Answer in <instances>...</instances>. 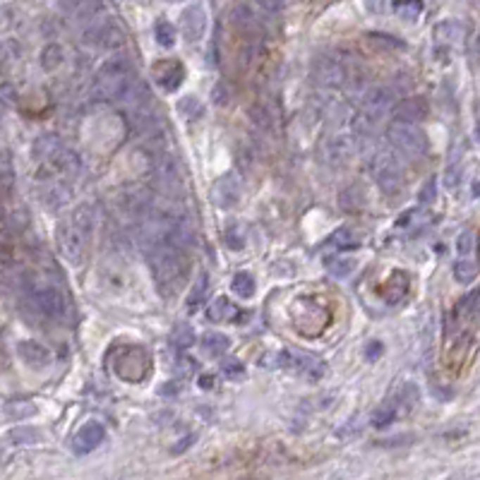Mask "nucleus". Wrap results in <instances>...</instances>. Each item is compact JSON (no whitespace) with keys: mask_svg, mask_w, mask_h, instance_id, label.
<instances>
[{"mask_svg":"<svg viewBox=\"0 0 480 480\" xmlns=\"http://www.w3.org/2000/svg\"><path fill=\"white\" fill-rule=\"evenodd\" d=\"M147 257L159 293L163 298H171L185 284V277L190 272V260L185 255V248L183 245L163 243L147 250Z\"/></svg>","mask_w":480,"mask_h":480,"instance_id":"obj_1","label":"nucleus"},{"mask_svg":"<svg viewBox=\"0 0 480 480\" xmlns=\"http://www.w3.org/2000/svg\"><path fill=\"white\" fill-rule=\"evenodd\" d=\"M134 82H132V65L125 56L108 58L96 72L94 82V96L99 101H127Z\"/></svg>","mask_w":480,"mask_h":480,"instance_id":"obj_2","label":"nucleus"},{"mask_svg":"<svg viewBox=\"0 0 480 480\" xmlns=\"http://www.w3.org/2000/svg\"><path fill=\"white\" fill-rule=\"evenodd\" d=\"M387 139L391 147L406 159H420L427 151V134L418 125L391 120L387 127Z\"/></svg>","mask_w":480,"mask_h":480,"instance_id":"obj_3","label":"nucleus"},{"mask_svg":"<svg viewBox=\"0 0 480 480\" xmlns=\"http://www.w3.org/2000/svg\"><path fill=\"white\" fill-rule=\"evenodd\" d=\"M372 175L374 183L382 190V195L396 197L403 190V166L389 151H377L372 159Z\"/></svg>","mask_w":480,"mask_h":480,"instance_id":"obj_4","label":"nucleus"},{"mask_svg":"<svg viewBox=\"0 0 480 480\" xmlns=\"http://www.w3.org/2000/svg\"><path fill=\"white\" fill-rule=\"evenodd\" d=\"M355 154H358L355 134H334L320 144V161L327 168H346Z\"/></svg>","mask_w":480,"mask_h":480,"instance_id":"obj_5","label":"nucleus"},{"mask_svg":"<svg viewBox=\"0 0 480 480\" xmlns=\"http://www.w3.org/2000/svg\"><path fill=\"white\" fill-rule=\"evenodd\" d=\"M87 233L82 231V228L75 224L72 219H65L61 221L56 228V243H58V250H61V255L65 257L70 265H82V260H84V253H87Z\"/></svg>","mask_w":480,"mask_h":480,"instance_id":"obj_6","label":"nucleus"},{"mask_svg":"<svg viewBox=\"0 0 480 480\" xmlns=\"http://www.w3.org/2000/svg\"><path fill=\"white\" fill-rule=\"evenodd\" d=\"M277 365H281L284 370L301 374L308 382H317V379H322L327 374L324 360H320L317 355H310V353H298V350H281L277 355Z\"/></svg>","mask_w":480,"mask_h":480,"instance_id":"obj_7","label":"nucleus"},{"mask_svg":"<svg viewBox=\"0 0 480 480\" xmlns=\"http://www.w3.org/2000/svg\"><path fill=\"white\" fill-rule=\"evenodd\" d=\"M149 367H151V360L147 350L139 346H130L115 355L113 370L118 377L127 379V382H142L149 374Z\"/></svg>","mask_w":480,"mask_h":480,"instance_id":"obj_8","label":"nucleus"},{"mask_svg":"<svg viewBox=\"0 0 480 480\" xmlns=\"http://www.w3.org/2000/svg\"><path fill=\"white\" fill-rule=\"evenodd\" d=\"M310 77L317 87H324V89H339V87L348 84V68L343 65L339 58L331 56H322L312 63L310 68Z\"/></svg>","mask_w":480,"mask_h":480,"instance_id":"obj_9","label":"nucleus"},{"mask_svg":"<svg viewBox=\"0 0 480 480\" xmlns=\"http://www.w3.org/2000/svg\"><path fill=\"white\" fill-rule=\"evenodd\" d=\"M82 41H84L87 46H91V49L113 51V49H120V46L125 44L127 34L118 22L103 20V22H96V25H91L89 29H87Z\"/></svg>","mask_w":480,"mask_h":480,"instance_id":"obj_10","label":"nucleus"},{"mask_svg":"<svg viewBox=\"0 0 480 480\" xmlns=\"http://www.w3.org/2000/svg\"><path fill=\"white\" fill-rule=\"evenodd\" d=\"M389 103H391V89H387V87H372V89L365 94V99H362L358 115L370 127H377L379 122L387 118Z\"/></svg>","mask_w":480,"mask_h":480,"instance_id":"obj_11","label":"nucleus"},{"mask_svg":"<svg viewBox=\"0 0 480 480\" xmlns=\"http://www.w3.org/2000/svg\"><path fill=\"white\" fill-rule=\"evenodd\" d=\"M34 305L44 317L51 320H65L68 317V303L65 296L58 289H39L34 293Z\"/></svg>","mask_w":480,"mask_h":480,"instance_id":"obj_12","label":"nucleus"},{"mask_svg":"<svg viewBox=\"0 0 480 480\" xmlns=\"http://www.w3.org/2000/svg\"><path fill=\"white\" fill-rule=\"evenodd\" d=\"M427 113H430V106H427V101L423 96H406L394 106V110H391V118H394L396 122L418 125V122H423L427 118Z\"/></svg>","mask_w":480,"mask_h":480,"instance_id":"obj_13","label":"nucleus"},{"mask_svg":"<svg viewBox=\"0 0 480 480\" xmlns=\"http://www.w3.org/2000/svg\"><path fill=\"white\" fill-rule=\"evenodd\" d=\"M240 195H243L240 183L231 175H224L212 185V202L221 209H233L240 202Z\"/></svg>","mask_w":480,"mask_h":480,"instance_id":"obj_14","label":"nucleus"},{"mask_svg":"<svg viewBox=\"0 0 480 480\" xmlns=\"http://www.w3.org/2000/svg\"><path fill=\"white\" fill-rule=\"evenodd\" d=\"M204 27H207V17H204V10L197 8V5H190L180 13V34L190 41H200L204 34Z\"/></svg>","mask_w":480,"mask_h":480,"instance_id":"obj_15","label":"nucleus"},{"mask_svg":"<svg viewBox=\"0 0 480 480\" xmlns=\"http://www.w3.org/2000/svg\"><path fill=\"white\" fill-rule=\"evenodd\" d=\"M103 437H106L103 425L96 423V420H91V423L82 425V430L75 435L72 447H75V452H77V454H87V452H91V449H96L99 444L103 442Z\"/></svg>","mask_w":480,"mask_h":480,"instance_id":"obj_16","label":"nucleus"},{"mask_svg":"<svg viewBox=\"0 0 480 480\" xmlns=\"http://www.w3.org/2000/svg\"><path fill=\"white\" fill-rule=\"evenodd\" d=\"M379 291H382V298L389 303V305H396V303H401L403 298L408 296V291H411V279H408L406 272H391Z\"/></svg>","mask_w":480,"mask_h":480,"instance_id":"obj_17","label":"nucleus"},{"mask_svg":"<svg viewBox=\"0 0 480 480\" xmlns=\"http://www.w3.org/2000/svg\"><path fill=\"white\" fill-rule=\"evenodd\" d=\"M17 355H20V358L32 367H44L51 362L49 348L39 341H22L20 346H17Z\"/></svg>","mask_w":480,"mask_h":480,"instance_id":"obj_18","label":"nucleus"},{"mask_svg":"<svg viewBox=\"0 0 480 480\" xmlns=\"http://www.w3.org/2000/svg\"><path fill=\"white\" fill-rule=\"evenodd\" d=\"M156 75H159V82H161L163 89L173 91V89H178L180 82H183L185 70H183V65H180V63H175V61H163L161 63V72L156 70Z\"/></svg>","mask_w":480,"mask_h":480,"instance_id":"obj_19","label":"nucleus"},{"mask_svg":"<svg viewBox=\"0 0 480 480\" xmlns=\"http://www.w3.org/2000/svg\"><path fill=\"white\" fill-rule=\"evenodd\" d=\"M207 293H209V277H207V274H200L197 281H195V286H192V291L185 298V310H187V312H195V310H200L202 303L207 301Z\"/></svg>","mask_w":480,"mask_h":480,"instance_id":"obj_20","label":"nucleus"},{"mask_svg":"<svg viewBox=\"0 0 480 480\" xmlns=\"http://www.w3.org/2000/svg\"><path fill=\"white\" fill-rule=\"evenodd\" d=\"M41 202H44L49 209H61V207H65V204L70 202V187H68V185H63V183L49 185V187L44 190V195H41Z\"/></svg>","mask_w":480,"mask_h":480,"instance_id":"obj_21","label":"nucleus"},{"mask_svg":"<svg viewBox=\"0 0 480 480\" xmlns=\"http://www.w3.org/2000/svg\"><path fill=\"white\" fill-rule=\"evenodd\" d=\"M58 149H61V139H58L56 134H41L37 142H34L32 154H34V159L44 163V161H49Z\"/></svg>","mask_w":480,"mask_h":480,"instance_id":"obj_22","label":"nucleus"},{"mask_svg":"<svg viewBox=\"0 0 480 480\" xmlns=\"http://www.w3.org/2000/svg\"><path fill=\"white\" fill-rule=\"evenodd\" d=\"M63 61H65V51H63L61 44L44 46V51H41V68H44L46 72H56V70L63 65Z\"/></svg>","mask_w":480,"mask_h":480,"instance_id":"obj_23","label":"nucleus"},{"mask_svg":"<svg viewBox=\"0 0 480 480\" xmlns=\"http://www.w3.org/2000/svg\"><path fill=\"white\" fill-rule=\"evenodd\" d=\"M339 207L343 209V212H360L362 207H365V197H362V190L360 187H346V190H341V195H339Z\"/></svg>","mask_w":480,"mask_h":480,"instance_id":"obj_24","label":"nucleus"},{"mask_svg":"<svg viewBox=\"0 0 480 480\" xmlns=\"http://www.w3.org/2000/svg\"><path fill=\"white\" fill-rule=\"evenodd\" d=\"M240 310L233 305L231 301H226V298H216V303L212 308H209V320L212 322H236Z\"/></svg>","mask_w":480,"mask_h":480,"instance_id":"obj_25","label":"nucleus"},{"mask_svg":"<svg viewBox=\"0 0 480 480\" xmlns=\"http://www.w3.org/2000/svg\"><path fill=\"white\" fill-rule=\"evenodd\" d=\"M324 267L329 269L334 277L339 279H346L348 274L355 272V260H350V257H341V255H331V257H324Z\"/></svg>","mask_w":480,"mask_h":480,"instance_id":"obj_26","label":"nucleus"},{"mask_svg":"<svg viewBox=\"0 0 480 480\" xmlns=\"http://www.w3.org/2000/svg\"><path fill=\"white\" fill-rule=\"evenodd\" d=\"M101 13H103V0H84V3L72 13V17H75V22H80V25H89V22L96 20Z\"/></svg>","mask_w":480,"mask_h":480,"instance_id":"obj_27","label":"nucleus"},{"mask_svg":"<svg viewBox=\"0 0 480 480\" xmlns=\"http://www.w3.org/2000/svg\"><path fill=\"white\" fill-rule=\"evenodd\" d=\"M478 269L480 265L473 262L471 257H459V262L454 265V279L459 284H473V279L478 277Z\"/></svg>","mask_w":480,"mask_h":480,"instance_id":"obj_28","label":"nucleus"},{"mask_svg":"<svg viewBox=\"0 0 480 480\" xmlns=\"http://www.w3.org/2000/svg\"><path fill=\"white\" fill-rule=\"evenodd\" d=\"M228 346H231V341H228V336H224L221 331H212L202 339V348L207 355H224Z\"/></svg>","mask_w":480,"mask_h":480,"instance_id":"obj_29","label":"nucleus"},{"mask_svg":"<svg viewBox=\"0 0 480 480\" xmlns=\"http://www.w3.org/2000/svg\"><path fill=\"white\" fill-rule=\"evenodd\" d=\"M248 115H250V120L255 122V127H260V130H265V132L274 130L272 113H269V108H265L262 103H253V106L248 108Z\"/></svg>","mask_w":480,"mask_h":480,"instance_id":"obj_30","label":"nucleus"},{"mask_svg":"<svg viewBox=\"0 0 480 480\" xmlns=\"http://www.w3.org/2000/svg\"><path fill=\"white\" fill-rule=\"evenodd\" d=\"M231 289L233 293L240 296V298H253L255 293V277L248 272H238L236 277H233L231 281Z\"/></svg>","mask_w":480,"mask_h":480,"instance_id":"obj_31","label":"nucleus"},{"mask_svg":"<svg viewBox=\"0 0 480 480\" xmlns=\"http://www.w3.org/2000/svg\"><path fill=\"white\" fill-rule=\"evenodd\" d=\"M171 343L178 350H185V348H190L192 343H195V331L190 329V327L187 324H178L173 329V334H171Z\"/></svg>","mask_w":480,"mask_h":480,"instance_id":"obj_32","label":"nucleus"},{"mask_svg":"<svg viewBox=\"0 0 480 480\" xmlns=\"http://www.w3.org/2000/svg\"><path fill=\"white\" fill-rule=\"evenodd\" d=\"M154 34H156V44L163 46V49H171V46L175 44V27L171 25V22H166V20H161V22H156V29H154Z\"/></svg>","mask_w":480,"mask_h":480,"instance_id":"obj_33","label":"nucleus"},{"mask_svg":"<svg viewBox=\"0 0 480 480\" xmlns=\"http://www.w3.org/2000/svg\"><path fill=\"white\" fill-rule=\"evenodd\" d=\"M461 37V27L456 22H442L435 29V39L437 44H454L456 39Z\"/></svg>","mask_w":480,"mask_h":480,"instance_id":"obj_34","label":"nucleus"},{"mask_svg":"<svg viewBox=\"0 0 480 480\" xmlns=\"http://www.w3.org/2000/svg\"><path fill=\"white\" fill-rule=\"evenodd\" d=\"M358 236H355L350 228H339L336 233L331 236V245L334 248H341V250H350V248H358Z\"/></svg>","mask_w":480,"mask_h":480,"instance_id":"obj_35","label":"nucleus"},{"mask_svg":"<svg viewBox=\"0 0 480 480\" xmlns=\"http://www.w3.org/2000/svg\"><path fill=\"white\" fill-rule=\"evenodd\" d=\"M394 418H396V408L394 406H382L372 413L370 423L382 430V427H389V423H394Z\"/></svg>","mask_w":480,"mask_h":480,"instance_id":"obj_36","label":"nucleus"},{"mask_svg":"<svg viewBox=\"0 0 480 480\" xmlns=\"http://www.w3.org/2000/svg\"><path fill=\"white\" fill-rule=\"evenodd\" d=\"M456 250H459L461 257H471L473 250H476V236L471 231H464L459 240H456Z\"/></svg>","mask_w":480,"mask_h":480,"instance_id":"obj_37","label":"nucleus"},{"mask_svg":"<svg viewBox=\"0 0 480 480\" xmlns=\"http://www.w3.org/2000/svg\"><path fill=\"white\" fill-rule=\"evenodd\" d=\"M420 10H423V5H420L418 0H408V3L396 5V13H399L403 20H411V22L420 15Z\"/></svg>","mask_w":480,"mask_h":480,"instance_id":"obj_38","label":"nucleus"},{"mask_svg":"<svg viewBox=\"0 0 480 480\" xmlns=\"http://www.w3.org/2000/svg\"><path fill=\"white\" fill-rule=\"evenodd\" d=\"M221 370H224V374L228 379H243L245 377V365L240 360H226L224 365H221Z\"/></svg>","mask_w":480,"mask_h":480,"instance_id":"obj_39","label":"nucleus"},{"mask_svg":"<svg viewBox=\"0 0 480 480\" xmlns=\"http://www.w3.org/2000/svg\"><path fill=\"white\" fill-rule=\"evenodd\" d=\"M178 110H180L183 115H187V118H197V115H202V106H200V103H197L192 96H185L183 101H180Z\"/></svg>","mask_w":480,"mask_h":480,"instance_id":"obj_40","label":"nucleus"},{"mask_svg":"<svg viewBox=\"0 0 480 480\" xmlns=\"http://www.w3.org/2000/svg\"><path fill=\"white\" fill-rule=\"evenodd\" d=\"M444 180H447L449 190H456V187H459V183H461V166H459V161L449 163L447 173H444Z\"/></svg>","mask_w":480,"mask_h":480,"instance_id":"obj_41","label":"nucleus"},{"mask_svg":"<svg viewBox=\"0 0 480 480\" xmlns=\"http://www.w3.org/2000/svg\"><path fill=\"white\" fill-rule=\"evenodd\" d=\"M0 103L8 108H13L17 103V91L10 82H3V84H0Z\"/></svg>","mask_w":480,"mask_h":480,"instance_id":"obj_42","label":"nucleus"},{"mask_svg":"<svg viewBox=\"0 0 480 480\" xmlns=\"http://www.w3.org/2000/svg\"><path fill=\"white\" fill-rule=\"evenodd\" d=\"M212 99H214L216 106H228V101H231V91H228V87L224 84V82H219V84L214 87Z\"/></svg>","mask_w":480,"mask_h":480,"instance_id":"obj_43","label":"nucleus"},{"mask_svg":"<svg viewBox=\"0 0 480 480\" xmlns=\"http://www.w3.org/2000/svg\"><path fill=\"white\" fill-rule=\"evenodd\" d=\"M435 195H437V180L430 178L425 183L423 192H420V202H423V204H432V202H435Z\"/></svg>","mask_w":480,"mask_h":480,"instance_id":"obj_44","label":"nucleus"},{"mask_svg":"<svg viewBox=\"0 0 480 480\" xmlns=\"http://www.w3.org/2000/svg\"><path fill=\"white\" fill-rule=\"evenodd\" d=\"M384 5H387V0H365V8L370 10L372 15L384 13Z\"/></svg>","mask_w":480,"mask_h":480,"instance_id":"obj_45","label":"nucleus"},{"mask_svg":"<svg viewBox=\"0 0 480 480\" xmlns=\"http://www.w3.org/2000/svg\"><path fill=\"white\" fill-rule=\"evenodd\" d=\"M367 358L370 360H374V358H379V355H382V343L379 341H372V343H367Z\"/></svg>","mask_w":480,"mask_h":480,"instance_id":"obj_46","label":"nucleus"},{"mask_svg":"<svg viewBox=\"0 0 480 480\" xmlns=\"http://www.w3.org/2000/svg\"><path fill=\"white\" fill-rule=\"evenodd\" d=\"M257 3L265 10H269V13H277V10H281V5H284V0H257Z\"/></svg>","mask_w":480,"mask_h":480,"instance_id":"obj_47","label":"nucleus"},{"mask_svg":"<svg viewBox=\"0 0 480 480\" xmlns=\"http://www.w3.org/2000/svg\"><path fill=\"white\" fill-rule=\"evenodd\" d=\"M58 5H61L63 10H70V13H75V10L80 8L82 3H84V0H56Z\"/></svg>","mask_w":480,"mask_h":480,"instance_id":"obj_48","label":"nucleus"},{"mask_svg":"<svg viewBox=\"0 0 480 480\" xmlns=\"http://www.w3.org/2000/svg\"><path fill=\"white\" fill-rule=\"evenodd\" d=\"M214 382H216V377H212V374H202V377H200V384L204 389H212Z\"/></svg>","mask_w":480,"mask_h":480,"instance_id":"obj_49","label":"nucleus"},{"mask_svg":"<svg viewBox=\"0 0 480 480\" xmlns=\"http://www.w3.org/2000/svg\"><path fill=\"white\" fill-rule=\"evenodd\" d=\"M476 250H478V265H480V236H478V240H476Z\"/></svg>","mask_w":480,"mask_h":480,"instance_id":"obj_50","label":"nucleus"},{"mask_svg":"<svg viewBox=\"0 0 480 480\" xmlns=\"http://www.w3.org/2000/svg\"><path fill=\"white\" fill-rule=\"evenodd\" d=\"M478 56H480V37H478Z\"/></svg>","mask_w":480,"mask_h":480,"instance_id":"obj_51","label":"nucleus"}]
</instances>
